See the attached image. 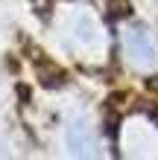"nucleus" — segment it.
<instances>
[{
    "label": "nucleus",
    "mask_w": 158,
    "mask_h": 160,
    "mask_svg": "<svg viewBox=\"0 0 158 160\" xmlns=\"http://www.w3.org/2000/svg\"><path fill=\"white\" fill-rule=\"evenodd\" d=\"M120 47H123L126 64L138 73H150L158 64V50L144 26H126L123 35H120Z\"/></svg>",
    "instance_id": "obj_1"
},
{
    "label": "nucleus",
    "mask_w": 158,
    "mask_h": 160,
    "mask_svg": "<svg viewBox=\"0 0 158 160\" xmlns=\"http://www.w3.org/2000/svg\"><path fill=\"white\" fill-rule=\"evenodd\" d=\"M68 146L76 154H91L94 137H91V125H88V122H73V125L68 128Z\"/></svg>",
    "instance_id": "obj_3"
},
{
    "label": "nucleus",
    "mask_w": 158,
    "mask_h": 160,
    "mask_svg": "<svg viewBox=\"0 0 158 160\" xmlns=\"http://www.w3.org/2000/svg\"><path fill=\"white\" fill-rule=\"evenodd\" d=\"M126 134V146H132V154H138V148H150V157L158 154V128L152 125L150 119H132L123 128Z\"/></svg>",
    "instance_id": "obj_2"
}]
</instances>
